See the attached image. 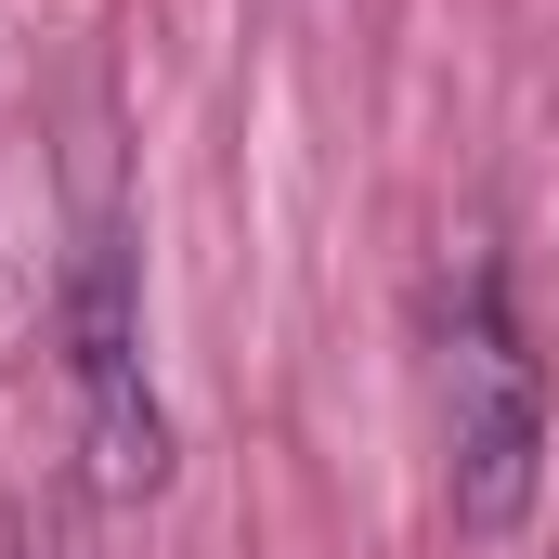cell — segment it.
<instances>
[{
    "label": "cell",
    "mask_w": 559,
    "mask_h": 559,
    "mask_svg": "<svg viewBox=\"0 0 559 559\" xmlns=\"http://www.w3.org/2000/svg\"><path fill=\"white\" fill-rule=\"evenodd\" d=\"M429 429H442V495L468 534H521L547 481V365L508 325L495 261L442 274L429 299Z\"/></svg>",
    "instance_id": "1"
},
{
    "label": "cell",
    "mask_w": 559,
    "mask_h": 559,
    "mask_svg": "<svg viewBox=\"0 0 559 559\" xmlns=\"http://www.w3.org/2000/svg\"><path fill=\"white\" fill-rule=\"evenodd\" d=\"M66 352H79V417H92V481L105 495H156L169 481V429L143 391V312H131V235L92 209L79 274H66Z\"/></svg>",
    "instance_id": "2"
}]
</instances>
